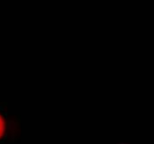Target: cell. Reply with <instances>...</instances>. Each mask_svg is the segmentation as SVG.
<instances>
[{
    "label": "cell",
    "mask_w": 154,
    "mask_h": 144,
    "mask_svg": "<svg viewBox=\"0 0 154 144\" xmlns=\"http://www.w3.org/2000/svg\"><path fill=\"white\" fill-rule=\"evenodd\" d=\"M14 128V122L9 118L5 108L0 105V143H4L9 139L13 134Z\"/></svg>",
    "instance_id": "cell-1"
}]
</instances>
